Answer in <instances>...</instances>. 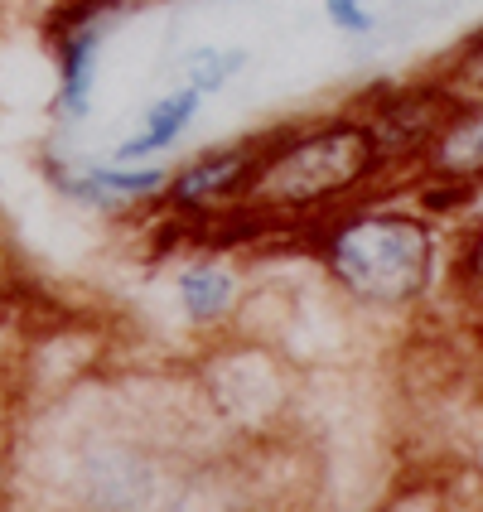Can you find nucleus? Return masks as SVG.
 <instances>
[{
    "instance_id": "obj_1",
    "label": "nucleus",
    "mask_w": 483,
    "mask_h": 512,
    "mask_svg": "<svg viewBox=\"0 0 483 512\" xmlns=\"http://www.w3.org/2000/svg\"><path fill=\"white\" fill-rule=\"evenodd\" d=\"M382 150L363 116H334L305 131L261 141L242 203L261 218H300L348 199L382 170Z\"/></svg>"
},
{
    "instance_id": "obj_2",
    "label": "nucleus",
    "mask_w": 483,
    "mask_h": 512,
    "mask_svg": "<svg viewBox=\"0 0 483 512\" xmlns=\"http://www.w3.org/2000/svg\"><path fill=\"white\" fill-rule=\"evenodd\" d=\"M324 266L353 300L406 310L435 281V232L411 213H353L324 232Z\"/></svg>"
},
{
    "instance_id": "obj_3",
    "label": "nucleus",
    "mask_w": 483,
    "mask_h": 512,
    "mask_svg": "<svg viewBox=\"0 0 483 512\" xmlns=\"http://www.w3.org/2000/svg\"><path fill=\"white\" fill-rule=\"evenodd\" d=\"M121 20L107 0H73L54 25V58H58V92H54V116L78 126L92 112L97 97V63H102V44L112 25Z\"/></svg>"
},
{
    "instance_id": "obj_4",
    "label": "nucleus",
    "mask_w": 483,
    "mask_h": 512,
    "mask_svg": "<svg viewBox=\"0 0 483 512\" xmlns=\"http://www.w3.org/2000/svg\"><path fill=\"white\" fill-rule=\"evenodd\" d=\"M58 199L78 203V208H126L165 194L170 174L160 165H116V160H58L44 165Z\"/></svg>"
},
{
    "instance_id": "obj_5",
    "label": "nucleus",
    "mask_w": 483,
    "mask_h": 512,
    "mask_svg": "<svg viewBox=\"0 0 483 512\" xmlns=\"http://www.w3.org/2000/svg\"><path fill=\"white\" fill-rule=\"evenodd\" d=\"M450 116H455L450 97L435 83H421V87L387 92L363 121H368L382 160H401V155H426L430 141L440 136V126H445Z\"/></svg>"
},
{
    "instance_id": "obj_6",
    "label": "nucleus",
    "mask_w": 483,
    "mask_h": 512,
    "mask_svg": "<svg viewBox=\"0 0 483 512\" xmlns=\"http://www.w3.org/2000/svg\"><path fill=\"white\" fill-rule=\"evenodd\" d=\"M256 150H261V141H237V145H218V150L194 155L184 170H174L165 179L170 208L174 213H189V218H203V213L223 208L228 199H242V189L252 179Z\"/></svg>"
},
{
    "instance_id": "obj_7",
    "label": "nucleus",
    "mask_w": 483,
    "mask_h": 512,
    "mask_svg": "<svg viewBox=\"0 0 483 512\" xmlns=\"http://www.w3.org/2000/svg\"><path fill=\"white\" fill-rule=\"evenodd\" d=\"M203 92H194L189 83H174L150 112H145L141 131H131L126 141L116 145L107 160H116V165H145V160H155V155H165L189 126H194V116L203 112Z\"/></svg>"
},
{
    "instance_id": "obj_8",
    "label": "nucleus",
    "mask_w": 483,
    "mask_h": 512,
    "mask_svg": "<svg viewBox=\"0 0 483 512\" xmlns=\"http://www.w3.org/2000/svg\"><path fill=\"white\" fill-rule=\"evenodd\" d=\"M430 165V174L440 184H483V102L479 107H459L440 136L430 141V150L421 155Z\"/></svg>"
},
{
    "instance_id": "obj_9",
    "label": "nucleus",
    "mask_w": 483,
    "mask_h": 512,
    "mask_svg": "<svg viewBox=\"0 0 483 512\" xmlns=\"http://www.w3.org/2000/svg\"><path fill=\"white\" fill-rule=\"evenodd\" d=\"M232 300H237V281H232L228 266L203 261V266H189V271L179 276V305H184V314H189L194 324L223 319V314L232 310Z\"/></svg>"
},
{
    "instance_id": "obj_10",
    "label": "nucleus",
    "mask_w": 483,
    "mask_h": 512,
    "mask_svg": "<svg viewBox=\"0 0 483 512\" xmlns=\"http://www.w3.org/2000/svg\"><path fill=\"white\" fill-rule=\"evenodd\" d=\"M87 498L102 508H136L150 488V474L131 455H102L87 464Z\"/></svg>"
},
{
    "instance_id": "obj_11",
    "label": "nucleus",
    "mask_w": 483,
    "mask_h": 512,
    "mask_svg": "<svg viewBox=\"0 0 483 512\" xmlns=\"http://www.w3.org/2000/svg\"><path fill=\"white\" fill-rule=\"evenodd\" d=\"M252 63L247 49H228V44H199V49H189V54L179 58V83H189L194 92L203 97H213V92H223V87L242 73Z\"/></svg>"
},
{
    "instance_id": "obj_12",
    "label": "nucleus",
    "mask_w": 483,
    "mask_h": 512,
    "mask_svg": "<svg viewBox=\"0 0 483 512\" xmlns=\"http://www.w3.org/2000/svg\"><path fill=\"white\" fill-rule=\"evenodd\" d=\"M435 87L450 97V107H479L483 102V34H474L464 49L455 54V63L435 78Z\"/></svg>"
},
{
    "instance_id": "obj_13",
    "label": "nucleus",
    "mask_w": 483,
    "mask_h": 512,
    "mask_svg": "<svg viewBox=\"0 0 483 512\" xmlns=\"http://www.w3.org/2000/svg\"><path fill=\"white\" fill-rule=\"evenodd\" d=\"M324 20L339 34H353V39L377 29V15L368 10V0H324Z\"/></svg>"
},
{
    "instance_id": "obj_14",
    "label": "nucleus",
    "mask_w": 483,
    "mask_h": 512,
    "mask_svg": "<svg viewBox=\"0 0 483 512\" xmlns=\"http://www.w3.org/2000/svg\"><path fill=\"white\" fill-rule=\"evenodd\" d=\"M459 276H464V285L483 300V228L464 242V252H459Z\"/></svg>"
}]
</instances>
